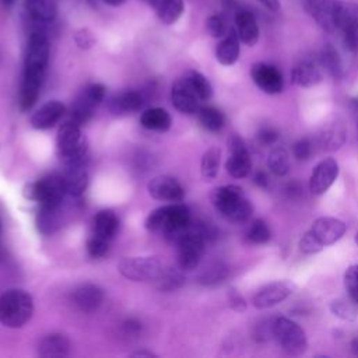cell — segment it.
<instances>
[{
  "label": "cell",
  "instance_id": "6da1fadb",
  "mask_svg": "<svg viewBox=\"0 0 358 358\" xmlns=\"http://www.w3.org/2000/svg\"><path fill=\"white\" fill-rule=\"evenodd\" d=\"M190 222L189 208L182 203H173L154 210L145 220V228L176 242Z\"/></svg>",
  "mask_w": 358,
  "mask_h": 358
},
{
  "label": "cell",
  "instance_id": "7a4b0ae2",
  "mask_svg": "<svg viewBox=\"0 0 358 358\" xmlns=\"http://www.w3.org/2000/svg\"><path fill=\"white\" fill-rule=\"evenodd\" d=\"M347 225L344 221L334 217H319L312 227L302 235L299 250L305 255H313L323 248L336 243L345 234Z\"/></svg>",
  "mask_w": 358,
  "mask_h": 358
},
{
  "label": "cell",
  "instance_id": "3957f363",
  "mask_svg": "<svg viewBox=\"0 0 358 358\" xmlns=\"http://www.w3.org/2000/svg\"><path fill=\"white\" fill-rule=\"evenodd\" d=\"M211 200L218 213L234 224L246 222L253 213L252 204L246 199L243 190L235 185L217 187L211 196Z\"/></svg>",
  "mask_w": 358,
  "mask_h": 358
},
{
  "label": "cell",
  "instance_id": "277c9868",
  "mask_svg": "<svg viewBox=\"0 0 358 358\" xmlns=\"http://www.w3.org/2000/svg\"><path fill=\"white\" fill-rule=\"evenodd\" d=\"M34 301L24 289H8L0 295V323L10 329L22 327L32 316Z\"/></svg>",
  "mask_w": 358,
  "mask_h": 358
},
{
  "label": "cell",
  "instance_id": "5b68a950",
  "mask_svg": "<svg viewBox=\"0 0 358 358\" xmlns=\"http://www.w3.org/2000/svg\"><path fill=\"white\" fill-rule=\"evenodd\" d=\"M57 151L66 166L84 165L87 159V141L80 126L73 120L63 123L57 131Z\"/></svg>",
  "mask_w": 358,
  "mask_h": 358
},
{
  "label": "cell",
  "instance_id": "8992f818",
  "mask_svg": "<svg viewBox=\"0 0 358 358\" xmlns=\"http://www.w3.org/2000/svg\"><path fill=\"white\" fill-rule=\"evenodd\" d=\"M271 334L278 347L288 355H302L308 348V338L303 329L288 317H277L271 323Z\"/></svg>",
  "mask_w": 358,
  "mask_h": 358
},
{
  "label": "cell",
  "instance_id": "52a82bcc",
  "mask_svg": "<svg viewBox=\"0 0 358 358\" xmlns=\"http://www.w3.org/2000/svg\"><path fill=\"white\" fill-rule=\"evenodd\" d=\"M24 194L27 199L38 201L45 207H59L66 193L64 182L62 175H48L39 180L27 185Z\"/></svg>",
  "mask_w": 358,
  "mask_h": 358
},
{
  "label": "cell",
  "instance_id": "ba28073f",
  "mask_svg": "<svg viewBox=\"0 0 358 358\" xmlns=\"http://www.w3.org/2000/svg\"><path fill=\"white\" fill-rule=\"evenodd\" d=\"M117 267L123 277L133 281H155L164 268L154 256L124 257L119 262Z\"/></svg>",
  "mask_w": 358,
  "mask_h": 358
},
{
  "label": "cell",
  "instance_id": "9c48e42d",
  "mask_svg": "<svg viewBox=\"0 0 358 358\" xmlns=\"http://www.w3.org/2000/svg\"><path fill=\"white\" fill-rule=\"evenodd\" d=\"M49 52H50V45L46 34L41 29L31 31L28 36V43H27L24 71L45 74V70L49 62Z\"/></svg>",
  "mask_w": 358,
  "mask_h": 358
},
{
  "label": "cell",
  "instance_id": "30bf717a",
  "mask_svg": "<svg viewBox=\"0 0 358 358\" xmlns=\"http://www.w3.org/2000/svg\"><path fill=\"white\" fill-rule=\"evenodd\" d=\"M343 0H305V11L327 32L338 29Z\"/></svg>",
  "mask_w": 358,
  "mask_h": 358
},
{
  "label": "cell",
  "instance_id": "8fae6325",
  "mask_svg": "<svg viewBox=\"0 0 358 358\" xmlns=\"http://www.w3.org/2000/svg\"><path fill=\"white\" fill-rule=\"evenodd\" d=\"M106 90L102 84H91L83 90V92L76 98L73 106H71V120L77 124H85L91 116H92V109L98 106L103 98H105Z\"/></svg>",
  "mask_w": 358,
  "mask_h": 358
},
{
  "label": "cell",
  "instance_id": "7c38bea8",
  "mask_svg": "<svg viewBox=\"0 0 358 358\" xmlns=\"http://www.w3.org/2000/svg\"><path fill=\"white\" fill-rule=\"evenodd\" d=\"M228 148L229 157L225 162L227 172L235 179L246 178L250 172L252 161L245 141L238 134H231L228 138Z\"/></svg>",
  "mask_w": 358,
  "mask_h": 358
},
{
  "label": "cell",
  "instance_id": "4fadbf2b",
  "mask_svg": "<svg viewBox=\"0 0 358 358\" xmlns=\"http://www.w3.org/2000/svg\"><path fill=\"white\" fill-rule=\"evenodd\" d=\"M295 285L291 281H274L263 285L253 295V306L257 309H267L285 301L292 292Z\"/></svg>",
  "mask_w": 358,
  "mask_h": 358
},
{
  "label": "cell",
  "instance_id": "5bb4252c",
  "mask_svg": "<svg viewBox=\"0 0 358 358\" xmlns=\"http://www.w3.org/2000/svg\"><path fill=\"white\" fill-rule=\"evenodd\" d=\"M338 176V164L334 158L329 157L322 159L312 171L309 178V189L313 194L320 196L329 190Z\"/></svg>",
  "mask_w": 358,
  "mask_h": 358
},
{
  "label": "cell",
  "instance_id": "9a60e30c",
  "mask_svg": "<svg viewBox=\"0 0 358 358\" xmlns=\"http://www.w3.org/2000/svg\"><path fill=\"white\" fill-rule=\"evenodd\" d=\"M253 83L266 94H278L282 91L284 80L280 70L267 63H256L250 69Z\"/></svg>",
  "mask_w": 358,
  "mask_h": 358
},
{
  "label": "cell",
  "instance_id": "2e32d148",
  "mask_svg": "<svg viewBox=\"0 0 358 358\" xmlns=\"http://www.w3.org/2000/svg\"><path fill=\"white\" fill-rule=\"evenodd\" d=\"M338 29L343 32L344 45L347 49L351 52H358V4L344 1Z\"/></svg>",
  "mask_w": 358,
  "mask_h": 358
},
{
  "label": "cell",
  "instance_id": "e0dca14e",
  "mask_svg": "<svg viewBox=\"0 0 358 358\" xmlns=\"http://www.w3.org/2000/svg\"><path fill=\"white\" fill-rule=\"evenodd\" d=\"M151 197L161 201H180L185 196L182 185L172 176H157L147 186Z\"/></svg>",
  "mask_w": 358,
  "mask_h": 358
},
{
  "label": "cell",
  "instance_id": "ac0fdd59",
  "mask_svg": "<svg viewBox=\"0 0 358 358\" xmlns=\"http://www.w3.org/2000/svg\"><path fill=\"white\" fill-rule=\"evenodd\" d=\"M200 102L201 101L185 77L175 81L172 85V103L179 112L186 115L196 113L200 109Z\"/></svg>",
  "mask_w": 358,
  "mask_h": 358
},
{
  "label": "cell",
  "instance_id": "d6986e66",
  "mask_svg": "<svg viewBox=\"0 0 358 358\" xmlns=\"http://www.w3.org/2000/svg\"><path fill=\"white\" fill-rule=\"evenodd\" d=\"M323 78V67L315 59H303L301 60L291 71V81L298 87H313L319 84Z\"/></svg>",
  "mask_w": 358,
  "mask_h": 358
},
{
  "label": "cell",
  "instance_id": "ffe728a7",
  "mask_svg": "<svg viewBox=\"0 0 358 358\" xmlns=\"http://www.w3.org/2000/svg\"><path fill=\"white\" fill-rule=\"evenodd\" d=\"M73 305L85 313L96 310L103 302V291L94 284H83L71 292Z\"/></svg>",
  "mask_w": 358,
  "mask_h": 358
},
{
  "label": "cell",
  "instance_id": "44dd1931",
  "mask_svg": "<svg viewBox=\"0 0 358 358\" xmlns=\"http://www.w3.org/2000/svg\"><path fill=\"white\" fill-rule=\"evenodd\" d=\"M43 77L45 74L42 73L24 71L21 90H20V108L22 112L29 110L35 105L41 92Z\"/></svg>",
  "mask_w": 358,
  "mask_h": 358
},
{
  "label": "cell",
  "instance_id": "7402d4cb",
  "mask_svg": "<svg viewBox=\"0 0 358 358\" xmlns=\"http://www.w3.org/2000/svg\"><path fill=\"white\" fill-rule=\"evenodd\" d=\"M235 25L239 41L248 46H253L259 41V25L255 15L245 8L236 10Z\"/></svg>",
  "mask_w": 358,
  "mask_h": 358
},
{
  "label": "cell",
  "instance_id": "603a6c76",
  "mask_svg": "<svg viewBox=\"0 0 358 358\" xmlns=\"http://www.w3.org/2000/svg\"><path fill=\"white\" fill-rule=\"evenodd\" d=\"M64 105L59 101H50L42 105L31 116V126L38 130H45L55 126L64 115Z\"/></svg>",
  "mask_w": 358,
  "mask_h": 358
},
{
  "label": "cell",
  "instance_id": "cb8c5ba5",
  "mask_svg": "<svg viewBox=\"0 0 358 358\" xmlns=\"http://www.w3.org/2000/svg\"><path fill=\"white\" fill-rule=\"evenodd\" d=\"M24 8L29 20H32L35 24L53 21L57 14V6L55 0H25Z\"/></svg>",
  "mask_w": 358,
  "mask_h": 358
},
{
  "label": "cell",
  "instance_id": "d4e9b609",
  "mask_svg": "<svg viewBox=\"0 0 358 358\" xmlns=\"http://www.w3.org/2000/svg\"><path fill=\"white\" fill-rule=\"evenodd\" d=\"M70 351V341L64 334L52 333L41 338L38 352L41 357H64Z\"/></svg>",
  "mask_w": 358,
  "mask_h": 358
},
{
  "label": "cell",
  "instance_id": "484cf974",
  "mask_svg": "<svg viewBox=\"0 0 358 358\" xmlns=\"http://www.w3.org/2000/svg\"><path fill=\"white\" fill-rule=\"evenodd\" d=\"M66 193L70 196H81L88 185V175L84 169V165L66 166V172L62 175Z\"/></svg>",
  "mask_w": 358,
  "mask_h": 358
},
{
  "label": "cell",
  "instance_id": "4316f807",
  "mask_svg": "<svg viewBox=\"0 0 358 358\" xmlns=\"http://www.w3.org/2000/svg\"><path fill=\"white\" fill-rule=\"evenodd\" d=\"M239 36L236 31H229L217 45L215 57L222 66H232L239 57Z\"/></svg>",
  "mask_w": 358,
  "mask_h": 358
},
{
  "label": "cell",
  "instance_id": "83f0119b",
  "mask_svg": "<svg viewBox=\"0 0 358 358\" xmlns=\"http://www.w3.org/2000/svg\"><path fill=\"white\" fill-rule=\"evenodd\" d=\"M345 129L340 122H330L319 133V144L323 150L334 151L338 150L345 141Z\"/></svg>",
  "mask_w": 358,
  "mask_h": 358
},
{
  "label": "cell",
  "instance_id": "f1b7e54d",
  "mask_svg": "<svg viewBox=\"0 0 358 358\" xmlns=\"http://www.w3.org/2000/svg\"><path fill=\"white\" fill-rule=\"evenodd\" d=\"M143 106V96L137 91H126L115 95L109 101V108L113 113H131Z\"/></svg>",
  "mask_w": 358,
  "mask_h": 358
},
{
  "label": "cell",
  "instance_id": "f546056e",
  "mask_svg": "<svg viewBox=\"0 0 358 358\" xmlns=\"http://www.w3.org/2000/svg\"><path fill=\"white\" fill-rule=\"evenodd\" d=\"M119 228V220L110 210L99 211L94 218V235L110 241Z\"/></svg>",
  "mask_w": 358,
  "mask_h": 358
},
{
  "label": "cell",
  "instance_id": "4dcf8cb0",
  "mask_svg": "<svg viewBox=\"0 0 358 358\" xmlns=\"http://www.w3.org/2000/svg\"><path fill=\"white\" fill-rule=\"evenodd\" d=\"M140 123L143 127L154 131H165L171 127L172 119L169 113L162 108H151L143 112L140 117Z\"/></svg>",
  "mask_w": 358,
  "mask_h": 358
},
{
  "label": "cell",
  "instance_id": "1f68e13d",
  "mask_svg": "<svg viewBox=\"0 0 358 358\" xmlns=\"http://www.w3.org/2000/svg\"><path fill=\"white\" fill-rule=\"evenodd\" d=\"M152 8L157 13L158 18L164 24L169 25L179 20L185 10V4L183 0H157Z\"/></svg>",
  "mask_w": 358,
  "mask_h": 358
},
{
  "label": "cell",
  "instance_id": "d6a6232c",
  "mask_svg": "<svg viewBox=\"0 0 358 358\" xmlns=\"http://www.w3.org/2000/svg\"><path fill=\"white\" fill-rule=\"evenodd\" d=\"M197 113L200 124L208 131H220L225 124L224 113L215 106H203Z\"/></svg>",
  "mask_w": 358,
  "mask_h": 358
},
{
  "label": "cell",
  "instance_id": "836d02e7",
  "mask_svg": "<svg viewBox=\"0 0 358 358\" xmlns=\"http://www.w3.org/2000/svg\"><path fill=\"white\" fill-rule=\"evenodd\" d=\"M268 171L275 176H284L288 173L291 162L289 155L284 147H274L267 157Z\"/></svg>",
  "mask_w": 358,
  "mask_h": 358
},
{
  "label": "cell",
  "instance_id": "e575fe53",
  "mask_svg": "<svg viewBox=\"0 0 358 358\" xmlns=\"http://www.w3.org/2000/svg\"><path fill=\"white\" fill-rule=\"evenodd\" d=\"M59 207H45V206H41V210H39L38 218H36L38 228L41 229V232L50 234V232H53L60 225Z\"/></svg>",
  "mask_w": 358,
  "mask_h": 358
},
{
  "label": "cell",
  "instance_id": "d590c367",
  "mask_svg": "<svg viewBox=\"0 0 358 358\" xmlns=\"http://www.w3.org/2000/svg\"><path fill=\"white\" fill-rule=\"evenodd\" d=\"M319 62H320L323 70H326L334 78H338L341 76V60H340L338 53L336 52V49L331 45H326L322 49Z\"/></svg>",
  "mask_w": 358,
  "mask_h": 358
},
{
  "label": "cell",
  "instance_id": "8d00e7d4",
  "mask_svg": "<svg viewBox=\"0 0 358 358\" xmlns=\"http://www.w3.org/2000/svg\"><path fill=\"white\" fill-rule=\"evenodd\" d=\"M183 282H185V278L182 273L173 268H162L159 275L155 278L157 288L165 292L178 289Z\"/></svg>",
  "mask_w": 358,
  "mask_h": 358
},
{
  "label": "cell",
  "instance_id": "74e56055",
  "mask_svg": "<svg viewBox=\"0 0 358 358\" xmlns=\"http://www.w3.org/2000/svg\"><path fill=\"white\" fill-rule=\"evenodd\" d=\"M221 151L217 147L208 148L201 158V175L206 180H213L220 169Z\"/></svg>",
  "mask_w": 358,
  "mask_h": 358
},
{
  "label": "cell",
  "instance_id": "f35d334b",
  "mask_svg": "<svg viewBox=\"0 0 358 358\" xmlns=\"http://www.w3.org/2000/svg\"><path fill=\"white\" fill-rule=\"evenodd\" d=\"M185 78L187 80V83L190 84V87L193 88V91L196 92V95L199 96L200 101H207L211 98L213 95V87L210 84V81L199 71H189Z\"/></svg>",
  "mask_w": 358,
  "mask_h": 358
},
{
  "label": "cell",
  "instance_id": "ab89813d",
  "mask_svg": "<svg viewBox=\"0 0 358 358\" xmlns=\"http://www.w3.org/2000/svg\"><path fill=\"white\" fill-rule=\"evenodd\" d=\"M270 236V228L263 220H255L246 232V239L255 245H263L268 242Z\"/></svg>",
  "mask_w": 358,
  "mask_h": 358
},
{
  "label": "cell",
  "instance_id": "60d3db41",
  "mask_svg": "<svg viewBox=\"0 0 358 358\" xmlns=\"http://www.w3.org/2000/svg\"><path fill=\"white\" fill-rule=\"evenodd\" d=\"M227 275H228V267L222 263H214L199 275V281L204 285H214L225 280Z\"/></svg>",
  "mask_w": 358,
  "mask_h": 358
},
{
  "label": "cell",
  "instance_id": "b9f144b4",
  "mask_svg": "<svg viewBox=\"0 0 358 358\" xmlns=\"http://www.w3.org/2000/svg\"><path fill=\"white\" fill-rule=\"evenodd\" d=\"M344 287L350 299L358 305V264H352L344 274Z\"/></svg>",
  "mask_w": 358,
  "mask_h": 358
},
{
  "label": "cell",
  "instance_id": "7bdbcfd3",
  "mask_svg": "<svg viewBox=\"0 0 358 358\" xmlns=\"http://www.w3.org/2000/svg\"><path fill=\"white\" fill-rule=\"evenodd\" d=\"M352 303L344 299H336L330 303V310L333 315H336L343 320H352L357 317V312Z\"/></svg>",
  "mask_w": 358,
  "mask_h": 358
},
{
  "label": "cell",
  "instance_id": "ee69618b",
  "mask_svg": "<svg viewBox=\"0 0 358 358\" xmlns=\"http://www.w3.org/2000/svg\"><path fill=\"white\" fill-rule=\"evenodd\" d=\"M108 249H109V241H106V239H103L101 236L92 235L87 241V252L94 259L103 257L108 253Z\"/></svg>",
  "mask_w": 358,
  "mask_h": 358
},
{
  "label": "cell",
  "instance_id": "f6af8a7d",
  "mask_svg": "<svg viewBox=\"0 0 358 358\" xmlns=\"http://www.w3.org/2000/svg\"><path fill=\"white\" fill-rule=\"evenodd\" d=\"M207 31L214 38H224L227 35V21L222 15H211L207 20Z\"/></svg>",
  "mask_w": 358,
  "mask_h": 358
},
{
  "label": "cell",
  "instance_id": "bcb514c9",
  "mask_svg": "<svg viewBox=\"0 0 358 358\" xmlns=\"http://www.w3.org/2000/svg\"><path fill=\"white\" fill-rule=\"evenodd\" d=\"M312 143L308 140V138H301V140H298L295 144H294V147H292V154H294V157L296 158V159H299V161H305V159H308L309 157H310V154H312Z\"/></svg>",
  "mask_w": 358,
  "mask_h": 358
},
{
  "label": "cell",
  "instance_id": "7dc6e473",
  "mask_svg": "<svg viewBox=\"0 0 358 358\" xmlns=\"http://www.w3.org/2000/svg\"><path fill=\"white\" fill-rule=\"evenodd\" d=\"M278 138V133L271 129V127H263L257 131V140L263 144V145H270L274 144Z\"/></svg>",
  "mask_w": 358,
  "mask_h": 358
},
{
  "label": "cell",
  "instance_id": "c3c4849f",
  "mask_svg": "<svg viewBox=\"0 0 358 358\" xmlns=\"http://www.w3.org/2000/svg\"><path fill=\"white\" fill-rule=\"evenodd\" d=\"M76 43L81 48V49H88L92 46L94 43V36L90 31L87 29H80L77 34H76Z\"/></svg>",
  "mask_w": 358,
  "mask_h": 358
},
{
  "label": "cell",
  "instance_id": "681fc988",
  "mask_svg": "<svg viewBox=\"0 0 358 358\" xmlns=\"http://www.w3.org/2000/svg\"><path fill=\"white\" fill-rule=\"evenodd\" d=\"M123 329H124V333L126 334H137L141 329L140 323L137 320H133V319H129L127 322H124L123 324Z\"/></svg>",
  "mask_w": 358,
  "mask_h": 358
},
{
  "label": "cell",
  "instance_id": "f907efd6",
  "mask_svg": "<svg viewBox=\"0 0 358 358\" xmlns=\"http://www.w3.org/2000/svg\"><path fill=\"white\" fill-rule=\"evenodd\" d=\"M255 183L263 189H266L270 183V179H268V175L264 172V171H259L256 175H255Z\"/></svg>",
  "mask_w": 358,
  "mask_h": 358
},
{
  "label": "cell",
  "instance_id": "816d5d0a",
  "mask_svg": "<svg viewBox=\"0 0 358 358\" xmlns=\"http://www.w3.org/2000/svg\"><path fill=\"white\" fill-rule=\"evenodd\" d=\"M229 301H231V306H232L235 310L242 312V310L245 309V306H246L243 298H242L241 295H238V294H232V296H231Z\"/></svg>",
  "mask_w": 358,
  "mask_h": 358
},
{
  "label": "cell",
  "instance_id": "f5cc1de1",
  "mask_svg": "<svg viewBox=\"0 0 358 358\" xmlns=\"http://www.w3.org/2000/svg\"><path fill=\"white\" fill-rule=\"evenodd\" d=\"M267 10L278 11L280 10V0H259Z\"/></svg>",
  "mask_w": 358,
  "mask_h": 358
},
{
  "label": "cell",
  "instance_id": "db71d44e",
  "mask_svg": "<svg viewBox=\"0 0 358 358\" xmlns=\"http://www.w3.org/2000/svg\"><path fill=\"white\" fill-rule=\"evenodd\" d=\"M133 355H137V357H154L155 354H152L151 351H137V352H134Z\"/></svg>",
  "mask_w": 358,
  "mask_h": 358
},
{
  "label": "cell",
  "instance_id": "11a10c76",
  "mask_svg": "<svg viewBox=\"0 0 358 358\" xmlns=\"http://www.w3.org/2000/svg\"><path fill=\"white\" fill-rule=\"evenodd\" d=\"M351 350L355 355H358V337H355L352 341H351Z\"/></svg>",
  "mask_w": 358,
  "mask_h": 358
},
{
  "label": "cell",
  "instance_id": "9f6ffc18",
  "mask_svg": "<svg viewBox=\"0 0 358 358\" xmlns=\"http://www.w3.org/2000/svg\"><path fill=\"white\" fill-rule=\"evenodd\" d=\"M103 3L115 7V6H120L122 3H124V0H103Z\"/></svg>",
  "mask_w": 358,
  "mask_h": 358
},
{
  "label": "cell",
  "instance_id": "6f0895ef",
  "mask_svg": "<svg viewBox=\"0 0 358 358\" xmlns=\"http://www.w3.org/2000/svg\"><path fill=\"white\" fill-rule=\"evenodd\" d=\"M4 6H7V7H10L13 3H14V0H0Z\"/></svg>",
  "mask_w": 358,
  "mask_h": 358
},
{
  "label": "cell",
  "instance_id": "680465c9",
  "mask_svg": "<svg viewBox=\"0 0 358 358\" xmlns=\"http://www.w3.org/2000/svg\"><path fill=\"white\" fill-rule=\"evenodd\" d=\"M0 238H1V222H0ZM3 259V249H1V241H0V260Z\"/></svg>",
  "mask_w": 358,
  "mask_h": 358
},
{
  "label": "cell",
  "instance_id": "91938a15",
  "mask_svg": "<svg viewBox=\"0 0 358 358\" xmlns=\"http://www.w3.org/2000/svg\"><path fill=\"white\" fill-rule=\"evenodd\" d=\"M143 1H144V3H147V4H148V6H151V7L157 3V0H143Z\"/></svg>",
  "mask_w": 358,
  "mask_h": 358
},
{
  "label": "cell",
  "instance_id": "94428289",
  "mask_svg": "<svg viewBox=\"0 0 358 358\" xmlns=\"http://www.w3.org/2000/svg\"><path fill=\"white\" fill-rule=\"evenodd\" d=\"M355 242H357V245H358V232H357V235H355Z\"/></svg>",
  "mask_w": 358,
  "mask_h": 358
}]
</instances>
